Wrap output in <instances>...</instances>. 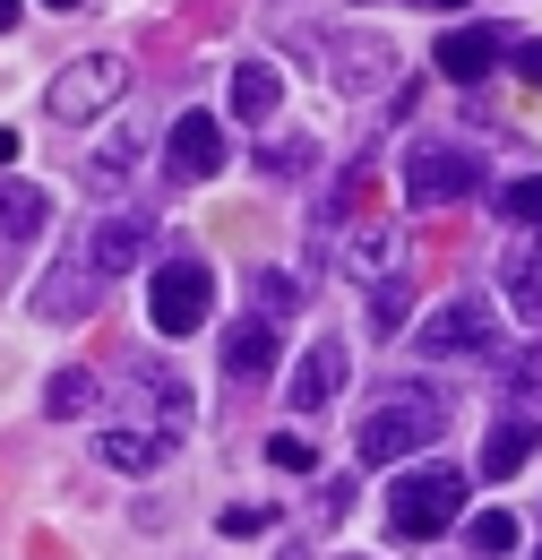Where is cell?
<instances>
[{
  "instance_id": "9c48e42d",
  "label": "cell",
  "mask_w": 542,
  "mask_h": 560,
  "mask_svg": "<svg viewBox=\"0 0 542 560\" xmlns=\"http://www.w3.org/2000/svg\"><path fill=\"white\" fill-rule=\"evenodd\" d=\"M78 250H86V268H95V277L113 284V277H130L138 259H146V250H155V215H104V224H95V233H86V242H78Z\"/></svg>"
},
{
  "instance_id": "3957f363",
  "label": "cell",
  "mask_w": 542,
  "mask_h": 560,
  "mask_svg": "<svg viewBox=\"0 0 542 560\" xmlns=\"http://www.w3.org/2000/svg\"><path fill=\"white\" fill-rule=\"evenodd\" d=\"M207 311H215V268H207L199 250H173V259L146 277V319H155V337H199Z\"/></svg>"
},
{
  "instance_id": "7a4b0ae2",
  "label": "cell",
  "mask_w": 542,
  "mask_h": 560,
  "mask_svg": "<svg viewBox=\"0 0 542 560\" xmlns=\"http://www.w3.org/2000/svg\"><path fill=\"white\" fill-rule=\"evenodd\" d=\"M439 431H448V406H439V388H388V397L362 415L353 448H362V466H397V457H413V448H431Z\"/></svg>"
},
{
  "instance_id": "52a82bcc",
  "label": "cell",
  "mask_w": 542,
  "mask_h": 560,
  "mask_svg": "<svg viewBox=\"0 0 542 560\" xmlns=\"http://www.w3.org/2000/svg\"><path fill=\"white\" fill-rule=\"evenodd\" d=\"M397 173H405V208H457L482 190V155L466 147H405Z\"/></svg>"
},
{
  "instance_id": "cb8c5ba5",
  "label": "cell",
  "mask_w": 542,
  "mask_h": 560,
  "mask_svg": "<svg viewBox=\"0 0 542 560\" xmlns=\"http://www.w3.org/2000/svg\"><path fill=\"white\" fill-rule=\"evenodd\" d=\"M405 302H413L405 277H379V284H370V328H379V337H397V328H405Z\"/></svg>"
},
{
  "instance_id": "f546056e",
  "label": "cell",
  "mask_w": 542,
  "mask_h": 560,
  "mask_svg": "<svg viewBox=\"0 0 542 560\" xmlns=\"http://www.w3.org/2000/svg\"><path fill=\"white\" fill-rule=\"evenodd\" d=\"M17 9H26V0H0V35H9V26H17Z\"/></svg>"
},
{
  "instance_id": "1f68e13d",
  "label": "cell",
  "mask_w": 542,
  "mask_h": 560,
  "mask_svg": "<svg viewBox=\"0 0 542 560\" xmlns=\"http://www.w3.org/2000/svg\"><path fill=\"white\" fill-rule=\"evenodd\" d=\"M422 9H466V0H422Z\"/></svg>"
},
{
  "instance_id": "836d02e7",
  "label": "cell",
  "mask_w": 542,
  "mask_h": 560,
  "mask_svg": "<svg viewBox=\"0 0 542 560\" xmlns=\"http://www.w3.org/2000/svg\"><path fill=\"white\" fill-rule=\"evenodd\" d=\"M353 560H362V552H353Z\"/></svg>"
},
{
  "instance_id": "2e32d148",
  "label": "cell",
  "mask_w": 542,
  "mask_h": 560,
  "mask_svg": "<svg viewBox=\"0 0 542 560\" xmlns=\"http://www.w3.org/2000/svg\"><path fill=\"white\" fill-rule=\"evenodd\" d=\"M534 448H542V431H534L526 415H508L499 431H491V440H482V483H508V475H517Z\"/></svg>"
},
{
  "instance_id": "ffe728a7",
  "label": "cell",
  "mask_w": 542,
  "mask_h": 560,
  "mask_svg": "<svg viewBox=\"0 0 542 560\" xmlns=\"http://www.w3.org/2000/svg\"><path fill=\"white\" fill-rule=\"evenodd\" d=\"M44 215H52V199H44L35 182H0V233H9V242L44 233Z\"/></svg>"
},
{
  "instance_id": "7402d4cb",
  "label": "cell",
  "mask_w": 542,
  "mask_h": 560,
  "mask_svg": "<svg viewBox=\"0 0 542 560\" xmlns=\"http://www.w3.org/2000/svg\"><path fill=\"white\" fill-rule=\"evenodd\" d=\"M466 544H474V560H508L517 552V517L508 509H482V517H466Z\"/></svg>"
},
{
  "instance_id": "ac0fdd59",
  "label": "cell",
  "mask_w": 542,
  "mask_h": 560,
  "mask_svg": "<svg viewBox=\"0 0 542 560\" xmlns=\"http://www.w3.org/2000/svg\"><path fill=\"white\" fill-rule=\"evenodd\" d=\"M138 155H146V147H138V130H121V139H104L86 164H78V182H86V190H121V182L138 173Z\"/></svg>"
},
{
  "instance_id": "484cf974",
  "label": "cell",
  "mask_w": 542,
  "mask_h": 560,
  "mask_svg": "<svg viewBox=\"0 0 542 560\" xmlns=\"http://www.w3.org/2000/svg\"><path fill=\"white\" fill-rule=\"evenodd\" d=\"M310 155H319V147H310V139L259 147V173H268V182H302V173H310Z\"/></svg>"
},
{
  "instance_id": "5b68a950",
  "label": "cell",
  "mask_w": 542,
  "mask_h": 560,
  "mask_svg": "<svg viewBox=\"0 0 542 560\" xmlns=\"http://www.w3.org/2000/svg\"><path fill=\"white\" fill-rule=\"evenodd\" d=\"M121 95H130V61H121V52H78V61L44 86V113H52L61 130H78V121L113 113Z\"/></svg>"
},
{
  "instance_id": "8992f818",
  "label": "cell",
  "mask_w": 542,
  "mask_h": 560,
  "mask_svg": "<svg viewBox=\"0 0 542 560\" xmlns=\"http://www.w3.org/2000/svg\"><path fill=\"white\" fill-rule=\"evenodd\" d=\"M413 353L422 362H457V353H499V311L482 302V293H457V302H439L422 328H413Z\"/></svg>"
},
{
  "instance_id": "e0dca14e",
  "label": "cell",
  "mask_w": 542,
  "mask_h": 560,
  "mask_svg": "<svg viewBox=\"0 0 542 560\" xmlns=\"http://www.w3.org/2000/svg\"><path fill=\"white\" fill-rule=\"evenodd\" d=\"M499 284H508V302H517L526 319H542V233H526V242L508 250V268H499Z\"/></svg>"
},
{
  "instance_id": "7c38bea8",
  "label": "cell",
  "mask_w": 542,
  "mask_h": 560,
  "mask_svg": "<svg viewBox=\"0 0 542 560\" xmlns=\"http://www.w3.org/2000/svg\"><path fill=\"white\" fill-rule=\"evenodd\" d=\"M95 302H104V277L86 268V250H69L61 268L44 277V293H35V311H44V319H61V328H78Z\"/></svg>"
},
{
  "instance_id": "5bb4252c",
  "label": "cell",
  "mask_w": 542,
  "mask_h": 560,
  "mask_svg": "<svg viewBox=\"0 0 542 560\" xmlns=\"http://www.w3.org/2000/svg\"><path fill=\"white\" fill-rule=\"evenodd\" d=\"M439 70L457 78V86H482V78L499 70V35L491 26H448L439 35Z\"/></svg>"
},
{
  "instance_id": "4fadbf2b",
  "label": "cell",
  "mask_w": 542,
  "mask_h": 560,
  "mask_svg": "<svg viewBox=\"0 0 542 560\" xmlns=\"http://www.w3.org/2000/svg\"><path fill=\"white\" fill-rule=\"evenodd\" d=\"M397 259H405V224H353V233L337 242V268L362 277V284L397 277Z\"/></svg>"
},
{
  "instance_id": "9a60e30c",
  "label": "cell",
  "mask_w": 542,
  "mask_h": 560,
  "mask_svg": "<svg viewBox=\"0 0 542 560\" xmlns=\"http://www.w3.org/2000/svg\"><path fill=\"white\" fill-rule=\"evenodd\" d=\"M275 353H284V346H275V319H259V311L224 328V371H233V380H268Z\"/></svg>"
},
{
  "instance_id": "44dd1931",
  "label": "cell",
  "mask_w": 542,
  "mask_h": 560,
  "mask_svg": "<svg viewBox=\"0 0 542 560\" xmlns=\"http://www.w3.org/2000/svg\"><path fill=\"white\" fill-rule=\"evenodd\" d=\"M86 406H95V371H78V362H69V371H52V380H44V415H52V422L86 415Z\"/></svg>"
},
{
  "instance_id": "30bf717a",
  "label": "cell",
  "mask_w": 542,
  "mask_h": 560,
  "mask_svg": "<svg viewBox=\"0 0 542 560\" xmlns=\"http://www.w3.org/2000/svg\"><path fill=\"white\" fill-rule=\"evenodd\" d=\"M344 380H353V353H344V337H319V346L293 362V380H284V406H293V415H319V406H337Z\"/></svg>"
},
{
  "instance_id": "8fae6325",
  "label": "cell",
  "mask_w": 542,
  "mask_h": 560,
  "mask_svg": "<svg viewBox=\"0 0 542 560\" xmlns=\"http://www.w3.org/2000/svg\"><path fill=\"white\" fill-rule=\"evenodd\" d=\"M164 173H173V182H207V173H224V121H215V113H181L173 139H164Z\"/></svg>"
},
{
  "instance_id": "83f0119b",
  "label": "cell",
  "mask_w": 542,
  "mask_h": 560,
  "mask_svg": "<svg viewBox=\"0 0 542 560\" xmlns=\"http://www.w3.org/2000/svg\"><path fill=\"white\" fill-rule=\"evenodd\" d=\"M268 526H275V509H259V500L224 509V535H241V544H250V535H268Z\"/></svg>"
},
{
  "instance_id": "6da1fadb",
  "label": "cell",
  "mask_w": 542,
  "mask_h": 560,
  "mask_svg": "<svg viewBox=\"0 0 542 560\" xmlns=\"http://www.w3.org/2000/svg\"><path fill=\"white\" fill-rule=\"evenodd\" d=\"M190 380L173 371V362H130L121 371V388H113V406H104V431H95V448H104V466H121V475H155L181 440H190Z\"/></svg>"
},
{
  "instance_id": "f1b7e54d",
  "label": "cell",
  "mask_w": 542,
  "mask_h": 560,
  "mask_svg": "<svg viewBox=\"0 0 542 560\" xmlns=\"http://www.w3.org/2000/svg\"><path fill=\"white\" fill-rule=\"evenodd\" d=\"M508 70L526 78V86H542V44H517V52H508Z\"/></svg>"
},
{
  "instance_id": "4dcf8cb0",
  "label": "cell",
  "mask_w": 542,
  "mask_h": 560,
  "mask_svg": "<svg viewBox=\"0 0 542 560\" xmlns=\"http://www.w3.org/2000/svg\"><path fill=\"white\" fill-rule=\"evenodd\" d=\"M9 155H17V130H0V164H9Z\"/></svg>"
},
{
  "instance_id": "d6a6232c",
  "label": "cell",
  "mask_w": 542,
  "mask_h": 560,
  "mask_svg": "<svg viewBox=\"0 0 542 560\" xmlns=\"http://www.w3.org/2000/svg\"><path fill=\"white\" fill-rule=\"evenodd\" d=\"M52 9H78V0H52Z\"/></svg>"
},
{
  "instance_id": "d4e9b609",
  "label": "cell",
  "mask_w": 542,
  "mask_h": 560,
  "mask_svg": "<svg viewBox=\"0 0 542 560\" xmlns=\"http://www.w3.org/2000/svg\"><path fill=\"white\" fill-rule=\"evenodd\" d=\"M499 215H508V224H526V233H542V173L508 182V190H499Z\"/></svg>"
},
{
  "instance_id": "603a6c76",
  "label": "cell",
  "mask_w": 542,
  "mask_h": 560,
  "mask_svg": "<svg viewBox=\"0 0 542 560\" xmlns=\"http://www.w3.org/2000/svg\"><path fill=\"white\" fill-rule=\"evenodd\" d=\"M250 302H259V319H275V328H284V319L302 311V284L284 277V268H259V277H250Z\"/></svg>"
},
{
  "instance_id": "4316f807",
  "label": "cell",
  "mask_w": 542,
  "mask_h": 560,
  "mask_svg": "<svg viewBox=\"0 0 542 560\" xmlns=\"http://www.w3.org/2000/svg\"><path fill=\"white\" fill-rule=\"evenodd\" d=\"M268 457L284 466V475H319V448H310L302 431H275V440H268Z\"/></svg>"
},
{
  "instance_id": "ba28073f",
  "label": "cell",
  "mask_w": 542,
  "mask_h": 560,
  "mask_svg": "<svg viewBox=\"0 0 542 560\" xmlns=\"http://www.w3.org/2000/svg\"><path fill=\"white\" fill-rule=\"evenodd\" d=\"M319 61H328V86L337 95H379V86H397V44L388 35H328L319 44Z\"/></svg>"
},
{
  "instance_id": "d6986e66",
  "label": "cell",
  "mask_w": 542,
  "mask_h": 560,
  "mask_svg": "<svg viewBox=\"0 0 542 560\" xmlns=\"http://www.w3.org/2000/svg\"><path fill=\"white\" fill-rule=\"evenodd\" d=\"M275 104H284V78H275V61H241V70H233V113H241V121H268Z\"/></svg>"
},
{
  "instance_id": "277c9868",
  "label": "cell",
  "mask_w": 542,
  "mask_h": 560,
  "mask_svg": "<svg viewBox=\"0 0 542 560\" xmlns=\"http://www.w3.org/2000/svg\"><path fill=\"white\" fill-rule=\"evenodd\" d=\"M457 517H466V475H457V466H413V475H397V491H388V526H397L405 544L448 535Z\"/></svg>"
}]
</instances>
